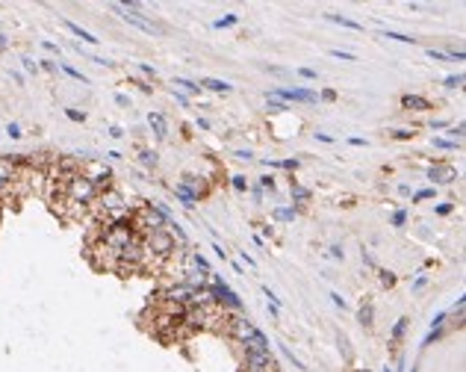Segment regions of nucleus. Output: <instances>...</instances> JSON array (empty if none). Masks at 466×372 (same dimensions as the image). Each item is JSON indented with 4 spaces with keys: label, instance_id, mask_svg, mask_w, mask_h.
Returning a JSON list of instances; mask_svg holds the SVG:
<instances>
[{
    "label": "nucleus",
    "instance_id": "nucleus-12",
    "mask_svg": "<svg viewBox=\"0 0 466 372\" xmlns=\"http://www.w3.org/2000/svg\"><path fill=\"white\" fill-rule=\"evenodd\" d=\"M65 27H68L71 33L80 39V42H86V45H98V42H101L98 35H92L89 30H83V27H80V24H74V21H65Z\"/></svg>",
    "mask_w": 466,
    "mask_h": 372
},
{
    "label": "nucleus",
    "instance_id": "nucleus-48",
    "mask_svg": "<svg viewBox=\"0 0 466 372\" xmlns=\"http://www.w3.org/2000/svg\"><path fill=\"white\" fill-rule=\"evenodd\" d=\"M41 68H45V71H56V62H51V59H41Z\"/></svg>",
    "mask_w": 466,
    "mask_h": 372
},
{
    "label": "nucleus",
    "instance_id": "nucleus-23",
    "mask_svg": "<svg viewBox=\"0 0 466 372\" xmlns=\"http://www.w3.org/2000/svg\"><path fill=\"white\" fill-rule=\"evenodd\" d=\"M269 109H272V113H286V109H289V103L277 101V98H269Z\"/></svg>",
    "mask_w": 466,
    "mask_h": 372
},
{
    "label": "nucleus",
    "instance_id": "nucleus-36",
    "mask_svg": "<svg viewBox=\"0 0 466 372\" xmlns=\"http://www.w3.org/2000/svg\"><path fill=\"white\" fill-rule=\"evenodd\" d=\"M277 169H289V171H295V169H298V160H277Z\"/></svg>",
    "mask_w": 466,
    "mask_h": 372
},
{
    "label": "nucleus",
    "instance_id": "nucleus-1",
    "mask_svg": "<svg viewBox=\"0 0 466 372\" xmlns=\"http://www.w3.org/2000/svg\"><path fill=\"white\" fill-rule=\"evenodd\" d=\"M130 228H133L136 237H148L154 231H165L168 228V210L156 207V204H145V207H139L136 213L130 216Z\"/></svg>",
    "mask_w": 466,
    "mask_h": 372
},
{
    "label": "nucleus",
    "instance_id": "nucleus-18",
    "mask_svg": "<svg viewBox=\"0 0 466 372\" xmlns=\"http://www.w3.org/2000/svg\"><path fill=\"white\" fill-rule=\"evenodd\" d=\"M174 195H177V198L183 201V207H186V210H192V207H195V198H192L189 192H183L180 186H174Z\"/></svg>",
    "mask_w": 466,
    "mask_h": 372
},
{
    "label": "nucleus",
    "instance_id": "nucleus-38",
    "mask_svg": "<svg viewBox=\"0 0 466 372\" xmlns=\"http://www.w3.org/2000/svg\"><path fill=\"white\" fill-rule=\"evenodd\" d=\"M340 346H343V355H346V360H351V349H348V337H346V334H340Z\"/></svg>",
    "mask_w": 466,
    "mask_h": 372
},
{
    "label": "nucleus",
    "instance_id": "nucleus-55",
    "mask_svg": "<svg viewBox=\"0 0 466 372\" xmlns=\"http://www.w3.org/2000/svg\"><path fill=\"white\" fill-rule=\"evenodd\" d=\"M360 372H369V369H360Z\"/></svg>",
    "mask_w": 466,
    "mask_h": 372
},
{
    "label": "nucleus",
    "instance_id": "nucleus-26",
    "mask_svg": "<svg viewBox=\"0 0 466 372\" xmlns=\"http://www.w3.org/2000/svg\"><path fill=\"white\" fill-rule=\"evenodd\" d=\"M413 127H398V130H393V139H413Z\"/></svg>",
    "mask_w": 466,
    "mask_h": 372
},
{
    "label": "nucleus",
    "instance_id": "nucleus-9",
    "mask_svg": "<svg viewBox=\"0 0 466 372\" xmlns=\"http://www.w3.org/2000/svg\"><path fill=\"white\" fill-rule=\"evenodd\" d=\"M148 124H151V130H154L156 139H165L168 136V121L162 113H148Z\"/></svg>",
    "mask_w": 466,
    "mask_h": 372
},
{
    "label": "nucleus",
    "instance_id": "nucleus-41",
    "mask_svg": "<svg viewBox=\"0 0 466 372\" xmlns=\"http://www.w3.org/2000/svg\"><path fill=\"white\" fill-rule=\"evenodd\" d=\"M298 74H301L304 80H316V71H313V68H298Z\"/></svg>",
    "mask_w": 466,
    "mask_h": 372
},
{
    "label": "nucleus",
    "instance_id": "nucleus-3",
    "mask_svg": "<svg viewBox=\"0 0 466 372\" xmlns=\"http://www.w3.org/2000/svg\"><path fill=\"white\" fill-rule=\"evenodd\" d=\"M80 174H83L89 183L98 189V192L109 189V180H112V169H109L106 163H98V160H86L83 169H80Z\"/></svg>",
    "mask_w": 466,
    "mask_h": 372
},
{
    "label": "nucleus",
    "instance_id": "nucleus-4",
    "mask_svg": "<svg viewBox=\"0 0 466 372\" xmlns=\"http://www.w3.org/2000/svg\"><path fill=\"white\" fill-rule=\"evenodd\" d=\"M112 9H115V12L127 21V24L139 27L142 33H148V35H159V33H162V27H159V24H154L151 18H145L139 9H127V6H121V3H112Z\"/></svg>",
    "mask_w": 466,
    "mask_h": 372
},
{
    "label": "nucleus",
    "instance_id": "nucleus-20",
    "mask_svg": "<svg viewBox=\"0 0 466 372\" xmlns=\"http://www.w3.org/2000/svg\"><path fill=\"white\" fill-rule=\"evenodd\" d=\"M378 275H380V284H384V287H387V289H390V287H396V281H398V278H396V275H393V272L380 269Z\"/></svg>",
    "mask_w": 466,
    "mask_h": 372
},
{
    "label": "nucleus",
    "instance_id": "nucleus-44",
    "mask_svg": "<svg viewBox=\"0 0 466 372\" xmlns=\"http://www.w3.org/2000/svg\"><path fill=\"white\" fill-rule=\"evenodd\" d=\"M451 210H454L451 204H440V207H437V213H440V216H449Z\"/></svg>",
    "mask_w": 466,
    "mask_h": 372
},
{
    "label": "nucleus",
    "instance_id": "nucleus-2",
    "mask_svg": "<svg viewBox=\"0 0 466 372\" xmlns=\"http://www.w3.org/2000/svg\"><path fill=\"white\" fill-rule=\"evenodd\" d=\"M62 195H65L71 204H77V207H86V204H92L95 198H98V189L89 183L83 174H74L68 183L62 186Z\"/></svg>",
    "mask_w": 466,
    "mask_h": 372
},
{
    "label": "nucleus",
    "instance_id": "nucleus-32",
    "mask_svg": "<svg viewBox=\"0 0 466 372\" xmlns=\"http://www.w3.org/2000/svg\"><path fill=\"white\" fill-rule=\"evenodd\" d=\"M65 116H68L71 121H86V113H80V109H74V106H68V109H65Z\"/></svg>",
    "mask_w": 466,
    "mask_h": 372
},
{
    "label": "nucleus",
    "instance_id": "nucleus-19",
    "mask_svg": "<svg viewBox=\"0 0 466 372\" xmlns=\"http://www.w3.org/2000/svg\"><path fill=\"white\" fill-rule=\"evenodd\" d=\"M230 183H233V189H236V192H245V189H248V177H245V174H233V177H230Z\"/></svg>",
    "mask_w": 466,
    "mask_h": 372
},
{
    "label": "nucleus",
    "instance_id": "nucleus-50",
    "mask_svg": "<svg viewBox=\"0 0 466 372\" xmlns=\"http://www.w3.org/2000/svg\"><path fill=\"white\" fill-rule=\"evenodd\" d=\"M425 281H428V278H425V275H419V278H416V284H413V289H422V287H425Z\"/></svg>",
    "mask_w": 466,
    "mask_h": 372
},
{
    "label": "nucleus",
    "instance_id": "nucleus-31",
    "mask_svg": "<svg viewBox=\"0 0 466 372\" xmlns=\"http://www.w3.org/2000/svg\"><path fill=\"white\" fill-rule=\"evenodd\" d=\"M62 71H65L68 77H74V80H80V83H86V74H80L77 68H71V65H62Z\"/></svg>",
    "mask_w": 466,
    "mask_h": 372
},
{
    "label": "nucleus",
    "instance_id": "nucleus-27",
    "mask_svg": "<svg viewBox=\"0 0 466 372\" xmlns=\"http://www.w3.org/2000/svg\"><path fill=\"white\" fill-rule=\"evenodd\" d=\"M236 21H239L236 15H225V18H219V21H216V27H219V30H225V27H233Z\"/></svg>",
    "mask_w": 466,
    "mask_h": 372
},
{
    "label": "nucleus",
    "instance_id": "nucleus-28",
    "mask_svg": "<svg viewBox=\"0 0 466 372\" xmlns=\"http://www.w3.org/2000/svg\"><path fill=\"white\" fill-rule=\"evenodd\" d=\"M387 39H396V42H404V45H413L416 39H410V35H404V33H393V30H387Z\"/></svg>",
    "mask_w": 466,
    "mask_h": 372
},
{
    "label": "nucleus",
    "instance_id": "nucleus-25",
    "mask_svg": "<svg viewBox=\"0 0 466 372\" xmlns=\"http://www.w3.org/2000/svg\"><path fill=\"white\" fill-rule=\"evenodd\" d=\"M6 133H9V139H21V124H18V121H9V124H6Z\"/></svg>",
    "mask_w": 466,
    "mask_h": 372
},
{
    "label": "nucleus",
    "instance_id": "nucleus-40",
    "mask_svg": "<svg viewBox=\"0 0 466 372\" xmlns=\"http://www.w3.org/2000/svg\"><path fill=\"white\" fill-rule=\"evenodd\" d=\"M330 302H333V305L340 307V310H343V307H346V299H343V295H340V292H330Z\"/></svg>",
    "mask_w": 466,
    "mask_h": 372
},
{
    "label": "nucleus",
    "instance_id": "nucleus-5",
    "mask_svg": "<svg viewBox=\"0 0 466 372\" xmlns=\"http://www.w3.org/2000/svg\"><path fill=\"white\" fill-rule=\"evenodd\" d=\"M15 174H18L15 157H3V160H0V198L9 195V189H12V183H15Z\"/></svg>",
    "mask_w": 466,
    "mask_h": 372
},
{
    "label": "nucleus",
    "instance_id": "nucleus-35",
    "mask_svg": "<svg viewBox=\"0 0 466 372\" xmlns=\"http://www.w3.org/2000/svg\"><path fill=\"white\" fill-rule=\"evenodd\" d=\"M260 189H269V192H272V189H275V177H272V174L260 177Z\"/></svg>",
    "mask_w": 466,
    "mask_h": 372
},
{
    "label": "nucleus",
    "instance_id": "nucleus-13",
    "mask_svg": "<svg viewBox=\"0 0 466 372\" xmlns=\"http://www.w3.org/2000/svg\"><path fill=\"white\" fill-rule=\"evenodd\" d=\"M201 89H209V92H219V95H227L233 86L225 83V80H216V77H204L201 80Z\"/></svg>",
    "mask_w": 466,
    "mask_h": 372
},
{
    "label": "nucleus",
    "instance_id": "nucleus-22",
    "mask_svg": "<svg viewBox=\"0 0 466 372\" xmlns=\"http://www.w3.org/2000/svg\"><path fill=\"white\" fill-rule=\"evenodd\" d=\"M192 263H195V266H198V269L201 272H209V263H207V257H204V254H192Z\"/></svg>",
    "mask_w": 466,
    "mask_h": 372
},
{
    "label": "nucleus",
    "instance_id": "nucleus-33",
    "mask_svg": "<svg viewBox=\"0 0 466 372\" xmlns=\"http://www.w3.org/2000/svg\"><path fill=\"white\" fill-rule=\"evenodd\" d=\"M428 198H434V189H419V192H413V201H428Z\"/></svg>",
    "mask_w": 466,
    "mask_h": 372
},
{
    "label": "nucleus",
    "instance_id": "nucleus-16",
    "mask_svg": "<svg viewBox=\"0 0 466 372\" xmlns=\"http://www.w3.org/2000/svg\"><path fill=\"white\" fill-rule=\"evenodd\" d=\"M404 331H407V316H401L396 322V328H393V346H398V340L404 337Z\"/></svg>",
    "mask_w": 466,
    "mask_h": 372
},
{
    "label": "nucleus",
    "instance_id": "nucleus-53",
    "mask_svg": "<svg viewBox=\"0 0 466 372\" xmlns=\"http://www.w3.org/2000/svg\"><path fill=\"white\" fill-rule=\"evenodd\" d=\"M6 48H9V39H6V35H0V53L6 51Z\"/></svg>",
    "mask_w": 466,
    "mask_h": 372
},
{
    "label": "nucleus",
    "instance_id": "nucleus-45",
    "mask_svg": "<svg viewBox=\"0 0 466 372\" xmlns=\"http://www.w3.org/2000/svg\"><path fill=\"white\" fill-rule=\"evenodd\" d=\"M115 103H118V106H130V98H127V95H115Z\"/></svg>",
    "mask_w": 466,
    "mask_h": 372
},
{
    "label": "nucleus",
    "instance_id": "nucleus-37",
    "mask_svg": "<svg viewBox=\"0 0 466 372\" xmlns=\"http://www.w3.org/2000/svg\"><path fill=\"white\" fill-rule=\"evenodd\" d=\"M283 355H286V357H289V360L295 363V369H304V363H301V360H298V357L292 355V349H286V346H283Z\"/></svg>",
    "mask_w": 466,
    "mask_h": 372
},
{
    "label": "nucleus",
    "instance_id": "nucleus-14",
    "mask_svg": "<svg viewBox=\"0 0 466 372\" xmlns=\"http://www.w3.org/2000/svg\"><path fill=\"white\" fill-rule=\"evenodd\" d=\"M328 21H333V24H343V27H348V30H363L357 21H351V18H346V15H328Z\"/></svg>",
    "mask_w": 466,
    "mask_h": 372
},
{
    "label": "nucleus",
    "instance_id": "nucleus-54",
    "mask_svg": "<svg viewBox=\"0 0 466 372\" xmlns=\"http://www.w3.org/2000/svg\"><path fill=\"white\" fill-rule=\"evenodd\" d=\"M384 372H393V369H384Z\"/></svg>",
    "mask_w": 466,
    "mask_h": 372
},
{
    "label": "nucleus",
    "instance_id": "nucleus-29",
    "mask_svg": "<svg viewBox=\"0 0 466 372\" xmlns=\"http://www.w3.org/2000/svg\"><path fill=\"white\" fill-rule=\"evenodd\" d=\"M434 145L443 148V151H454L457 148V142H451V139H434Z\"/></svg>",
    "mask_w": 466,
    "mask_h": 372
},
{
    "label": "nucleus",
    "instance_id": "nucleus-8",
    "mask_svg": "<svg viewBox=\"0 0 466 372\" xmlns=\"http://www.w3.org/2000/svg\"><path fill=\"white\" fill-rule=\"evenodd\" d=\"M428 177L437 180V183H451V180L457 177V171H454L451 163H434L431 169H428Z\"/></svg>",
    "mask_w": 466,
    "mask_h": 372
},
{
    "label": "nucleus",
    "instance_id": "nucleus-49",
    "mask_svg": "<svg viewBox=\"0 0 466 372\" xmlns=\"http://www.w3.org/2000/svg\"><path fill=\"white\" fill-rule=\"evenodd\" d=\"M330 257H336V260H343V248H340V245H333V248H330Z\"/></svg>",
    "mask_w": 466,
    "mask_h": 372
},
{
    "label": "nucleus",
    "instance_id": "nucleus-15",
    "mask_svg": "<svg viewBox=\"0 0 466 372\" xmlns=\"http://www.w3.org/2000/svg\"><path fill=\"white\" fill-rule=\"evenodd\" d=\"M174 86H180V89H183V92H189V95H198V92H201V86H198V83L183 80V77H177V80H174ZM183 92H180V95H183Z\"/></svg>",
    "mask_w": 466,
    "mask_h": 372
},
{
    "label": "nucleus",
    "instance_id": "nucleus-6",
    "mask_svg": "<svg viewBox=\"0 0 466 372\" xmlns=\"http://www.w3.org/2000/svg\"><path fill=\"white\" fill-rule=\"evenodd\" d=\"M272 98H277V101H298V103H313L316 101V95L313 92H307V89H275L272 92Z\"/></svg>",
    "mask_w": 466,
    "mask_h": 372
},
{
    "label": "nucleus",
    "instance_id": "nucleus-39",
    "mask_svg": "<svg viewBox=\"0 0 466 372\" xmlns=\"http://www.w3.org/2000/svg\"><path fill=\"white\" fill-rule=\"evenodd\" d=\"M330 56H336V59H346V62H351V59H354V53H348V51H330Z\"/></svg>",
    "mask_w": 466,
    "mask_h": 372
},
{
    "label": "nucleus",
    "instance_id": "nucleus-34",
    "mask_svg": "<svg viewBox=\"0 0 466 372\" xmlns=\"http://www.w3.org/2000/svg\"><path fill=\"white\" fill-rule=\"evenodd\" d=\"M460 83H463V74H451V77H446V86H449V89H457Z\"/></svg>",
    "mask_w": 466,
    "mask_h": 372
},
{
    "label": "nucleus",
    "instance_id": "nucleus-43",
    "mask_svg": "<svg viewBox=\"0 0 466 372\" xmlns=\"http://www.w3.org/2000/svg\"><path fill=\"white\" fill-rule=\"evenodd\" d=\"M24 71H30V74H35V71H38V65H35L33 59H24Z\"/></svg>",
    "mask_w": 466,
    "mask_h": 372
},
{
    "label": "nucleus",
    "instance_id": "nucleus-47",
    "mask_svg": "<svg viewBox=\"0 0 466 372\" xmlns=\"http://www.w3.org/2000/svg\"><path fill=\"white\" fill-rule=\"evenodd\" d=\"M428 56H434V59H449V56H446V53H443V51H434V48H431V51H428Z\"/></svg>",
    "mask_w": 466,
    "mask_h": 372
},
{
    "label": "nucleus",
    "instance_id": "nucleus-52",
    "mask_svg": "<svg viewBox=\"0 0 466 372\" xmlns=\"http://www.w3.org/2000/svg\"><path fill=\"white\" fill-rule=\"evenodd\" d=\"M316 139H319V142H328V145H330V142H333V139H330L328 133H316Z\"/></svg>",
    "mask_w": 466,
    "mask_h": 372
},
{
    "label": "nucleus",
    "instance_id": "nucleus-7",
    "mask_svg": "<svg viewBox=\"0 0 466 372\" xmlns=\"http://www.w3.org/2000/svg\"><path fill=\"white\" fill-rule=\"evenodd\" d=\"M177 186H180L183 192H189L195 201H198L201 195H207V180H204V177H198V174H183Z\"/></svg>",
    "mask_w": 466,
    "mask_h": 372
},
{
    "label": "nucleus",
    "instance_id": "nucleus-21",
    "mask_svg": "<svg viewBox=\"0 0 466 372\" xmlns=\"http://www.w3.org/2000/svg\"><path fill=\"white\" fill-rule=\"evenodd\" d=\"M275 219H277V221H292V219H295V210H286V207H277V210H275Z\"/></svg>",
    "mask_w": 466,
    "mask_h": 372
},
{
    "label": "nucleus",
    "instance_id": "nucleus-10",
    "mask_svg": "<svg viewBox=\"0 0 466 372\" xmlns=\"http://www.w3.org/2000/svg\"><path fill=\"white\" fill-rule=\"evenodd\" d=\"M401 106L410 109V113H425V109H431L428 98H422V95H404V98H401Z\"/></svg>",
    "mask_w": 466,
    "mask_h": 372
},
{
    "label": "nucleus",
    "instance_id": "nucleus-24",
    "mask_svg": "<svg viewBox=\"0 0 466 372\" xmlns=\"http://www.w3.org/2000/svg\"><path fill=\"white\" fill-rule=\"evenodd\" d=\"M139 157H142V163H145V166H151V169L159 163V160H156V151H142Z\"/></svg>",
    "mask_w": 466,
    "mask_h": 372
},
{
    "label": "nucleus",
    "instance_id": "nucleus-30",
    "mask_svg": "<svg viewBox=\"0 0 466 372\" xmlns=\"http://www.w3.org/2000/svg\"><path fill=\"white\" fill-rule=\"evenodd\" d=\"M404 221H407V210H396L393 213V225L396 228H404Z\"/></svg>",
    "mask_w": 466,
    "mask_h": 372
},
{
    "label": "nucleus",
    "instance_id": "nucleus-11",
    "mask_svg": "<svg viewBox=\"0 0 466 372\" xmlns=\"http://www.w3.org/2000/svg\"><path fill=\"white\" fill-rule=\"evenodd\" d=\"M357 319H360L363 328H372V325H375V307H372V302H369V299L360 305V310H357Z\"/></svg>",
    "mask_w": 466,
    "mask_h": 372
},
{
    "label": "nucleus",
    "instance_id": "nucleus-46",
    "mask_svg": "<svg viewBox=\"0 0 466 372\" xmlns=\"http://www.w3.org/2000/svg\"><path fill=\"white\" fill-rule=\"evenodd\" d=\"M109 136H115V139H121V136H124V130H121L118 124H112V127H109Z\"/></svg>",
    "mask_w": 466,
    "mask_h": 372
},
{
    "label": "nucleus",
    "instance_id": "nucleus-42",
    "mask_svg": "<svg viewBox=\"0 0 466 372\" xmlns=\"http://www.w3.org/2000/svg\"><path fill=\"white\" fill-rule=\"evenodd\" d=\"M322 101H336V92H333V89H325V92H322Z\"/></svg>",
    "mask_w": 466,
    "mask_h": 372
},
{
    "label": "nucleus",
    "instance_id": "nucleus-17",
    "mask_svg": "<svg viewBox=\"0 0 466 372\" xmlns=\"http://www.w3.org/2000/svg\"><path fill=\"white\" fill-rule=\"evenodd\" d=\"M292 201H298V204L310 201V189H304V186H298V183H292Z\"/></svg>",
    "mask_w": 466,
    "mask_h": 372
},
{
    "label": "nucleus",
    "instance_id": "nucleus-51",
    "mask_svg": "<svg viewBox=\"0 0 466 372\" xmlns=\"http://www.w3.org/2000/svg\"><path fill=\"white\" fill-rule=\"evenodd\" d=\"M142 71H145V74H148L151 80H154V77H156V71H154V68H151V65H142Z\"/></svg>",
    "mask_w": 466,
    "mask_h": 372
}]
</instances>
